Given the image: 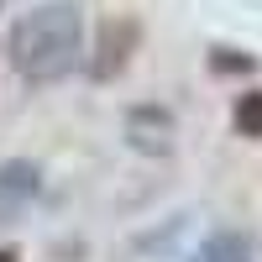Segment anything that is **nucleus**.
<instances>
[{
  "mask_svg": "<svg viewBox=\"0 0 262 262\" xmlns=\"http://www.w3.org/2000/svg\"><path fill=\"white\" fill-rule=\"evenodd\" d=\"M189 262H252V247H247V236H231V231H221V236H210V242L194 252Z\"/></svg>",
  "mask_w": 262,
  "mask_h": 262,
  "instance_id": "obj_3",
  "label": "nucleus"
},
{
  "mask_svg": "<svg viewBox=\"0 0 262 262\" xmlns=\"http://www.w3.org/2000/svg\"><path fill=\"white\" fill-rule=\"evenodd\" d=\"M126 137L137 152H168L173 147V116L158 111V105H137L126 116Z\"/></svg>",
  "mask_w": 262,
  "mask_h": 262,
  "instance_id": "obj_2",
  "label": "nucleus"
},
{
  "mask_svg": "<svg viewBox=\"0 0 262 262\" xmlns=\"http://www.w3.org/2000/svg\"><path fill=\"white\" fill-rule=\"evenodd\" d=\"M84 53V21L74 0H42L11 27V69L27 84H58Z\"/></svg>",
  "mask_w": 262,
  "mask_h": 262,
  "instance_id": "obj_1",
  "label": "nucleus"
},
{
  "mask_svg": "<svg viewBox=\"0 0 262 262\" xmlns=\"http://www.w3.org/2000/svg\"><path fill=\"white\" fill-rule=\"evenodd\" d=\"M0 262H16V252H0Z\"/></svg>",
  "mask_w": 262,
  "mask_h": 262,
  "instance_id": "obj_6",
  "label": "nucleus"
},
{
  "mask_svg": "<svg viewBox=\"0 0 262 262\" xmlns=\"http://www.w3.org/2000/svg\"><path fill=\"white\" fill-rule=\"evenodd\" d=\"M236 131H242V137H262V90L236 100Z\"/></svg>",
  "mask_w": 262,
  "mask_h": 262,
  "instance_id": "obj_4",
  "label": "nucleus"
},
{
  "mask_svg": "<svg viewBox=\"0 0 262 262\" xmlns=\"http://www.w3.org/2000/svg\"><path fill=\"white\" fill-rule=\"evenodd\" d=\"M0 189L6 194H37V168H27V163L0 168Z\"/></svg>",
  "mask_w": 262,
  "mask_h": 262,
  "instance_id": "obj_5",
  "label": "nucleus"
}]
</instances>
